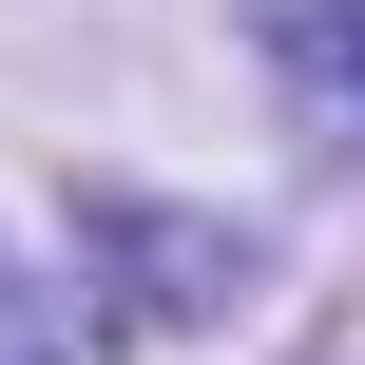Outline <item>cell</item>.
Instances as JSON below:
<instances>
[{
    "mask_svg": "<svg viewBox=\"0 0 365 365\" xmlns=\"http://www.w3.org/2000/svg\"><path fill=\"white\" fill-rule=\"evenodd\" d=\"M0 365H96V327H77V308H38V289L0 269Z\"/></svg>",
    "mask_w": 365,
    "mask_h": 365,
    "instance_id": "6da1fadb",
    "label": "cell"
},
{
    "mask_svg": "<svg viewBox=\"0 0 365 365\" xmlns=\"http://www.w3.org/2000/svg\"><path fill=\"white\" fill-rule=\"evenodd\" d=\"M327 58H346V96H365V19H346V38H327Z\"/></svg>",
    "mask_w": 365,
    "mask_h": 365,
    "instance_id": "7a4b0ae2",
    "label": "cell"
}]
</instances>
